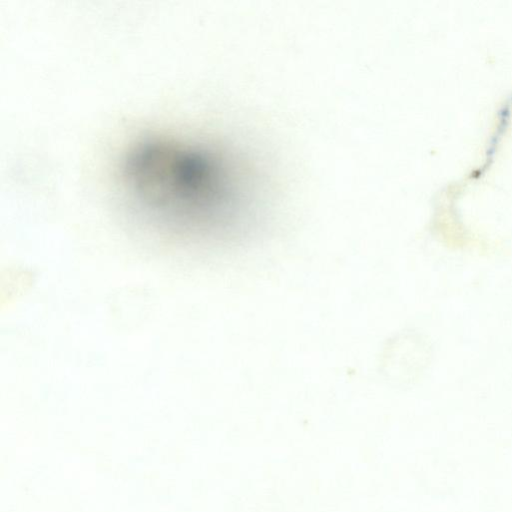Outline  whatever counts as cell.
<instances>
[{
	"instance_id": "cell-1",
	"label": "cell",
	"mask_w": 512,
	"mask_h": 512,
	"mask_svg": "<svg viewBox=\"0 0 512 512\" xmlns=\"http://www.w3.org/2000/svg\"><path fill=\"white\" fill-rule=\"evenodd\" d=\"M120 182L129 207L148 229L183 244L242 238L264 209L259 167L212 141L144 137L125 152Z\"/></svg>"
}]
</instances>
